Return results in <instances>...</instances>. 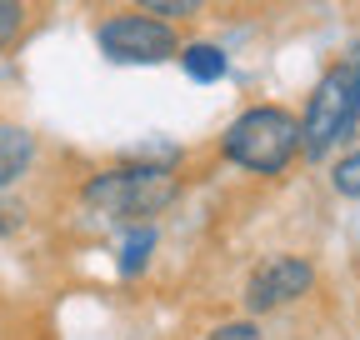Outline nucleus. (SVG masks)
<instances>
[{
    "label": "nucleus",
    "instance_id": "11",
    "mask_svg": "<svg viewBox=\"0 0 360 340\" xmlns=\"http://www.w3.org/2000/svg\"><path fill=\"white\" fill-rule=\"evenodd\" d=\"M330 181H335V190H340V195H360V150H355V155H345V160L335 165V176H330Z\"/></svg>",
    "mask_w": 360,
    "mask_h": 340
},
{
    "label": "nucleus",
    "instance_id": "6",
    "mask_svg": "<svg viewBox=\"0 0 360 340\" xmlns=\"http://www.w3.org/2000/svg\"><path fill=\"white\" fill-rule=\"evenodd\" d=\"M35 160V140L30 131H20V125H0V190L15 185L25 170Z\"/></svg>",
    "mask_w": 360,
    "mask_h": 340
},
{
    "label": "nucleus",
    "instance_id": "10",
    "mask_svg": "<svg viewBox=\"0 0 360 340\" xmlns=\"http://www.w3.org/2000/svg\"><path fill=\"white\" fill-rule=\"evenodd\" d=\"M146 15H160V20H191L205 0H135Z\"/></svg>",
    "mask_w": 360,
    "mask_h": 340
},
{
    "label": "nucleus",
    "instance_id": "9",
    "mask_svg": "<svg viewBox=\"0 0 360 340\" xmlns=\"http://www.w3.org/2000/svg\"><path fill=\"white\" fill-rule=\"evenodd\" d=\"M25 30V0H0V51H11Z\"/></svg>",
    "mask_w": 360,
    "mask_h": 340
},
{
    "label": "nucleus",
    "instance_id": "4",
    "mask_svg": "<svg viewBox=\"0 0 360 340\" xmlns=\"http://www.w3.org/2000/svg\"><path fill=\"white\" fill-rule=\"evenodd\" d=\"M96 40H101V55H110L115 65H160L180 55V40L160 15H110Z\"/></svg>",
    "mask_w": 360,
    "mask_h": 340
},
{
    "label": "nucleus",
    "instance_id": "8",
    "mask_svg": "<svg viewBox=\"0 0 360 340\" xmlns=\"http://www.w3.org/2000/svg\"><path fill=\"white\" fill-rule=\"evenodd\" d=\"M150 250H155V225H130V235L120 240V270L141 275L146 261H150Z\"/></svg>",
    "mask_w": 360,
    "mask_h": 340
},
{
    "label": "nucleus",
    "instance_id": "1",
    "mask_svg": "<svg viewBox=\"0 0 360 340\" xmlns=\"http://www.w3.org/2000/svg\"><path fill=\"white\" fill-rule=\"evenodd\" d=\"M355 125H360V46H350L315 85L300 115V155L326 160V150L355 136Z\"/></svg>",
    "mask_w": 360,
    "mask_h": 340
},
{
    "label": "nucleus",
    "instance_id": "2",
    "mask_svg": "<svg viewBox=\"0 0 360 340\" xmlns=\"http://www.w3.org/2000/svg\"><path fill=\"white\" fill-rule=\"evenodd\" d=\"M220 150L231 165L250 170V176H281L300 155V120L281 105H250L225 125Z\"/></svg>",
    "mask_w": 360,
    "mask_h": 340
},
{
    "label": "nucleus",
    "instance_id": "3",
    "mask_svg": "<svg viewBox=\"0 0 360 340\" xmlns=\"http://www.w3.org/2000/svg\"><path fill=\"white\" fill-rule=\"evenodd\" d=\"M175 195H180V181L165 165H115L85 185V205L120 225H150Z\"/></svg>",
    "mask_w": 360,
    "mask_h": 340
},
{
    "label": "nucleus",
    "instance_id": "5",
    "mask_svg": "<svg viewBox=\"0 0 360 340\" xmlns=\"http://www.w3.org/2000/svg\"><path fill=\"white\" fill-rule=\"evenodd\" d=\"M310 285H315L310 261H300V255H270V261L250 275V285H245V306L255 315H265V310H276V306L300 301Z\"/></svg>",
    "mask_w": 360,
    "mask_h": 340
},
{
    "label": "nucleus",
    "instance_id": "7",
    "mask_svg": "<svg viewBox=\"0 0 360 340\" xmlns=\"http://www.w3.org/2000/svg\"><path fill=\"white\" fill-rule=\"evenodd\" d=\"M180 65H186L191 80H220L225 75V51L195 40V46H180Z\"/></svg>",
    "mask_w": 360,
    "mask_h": 340
},
{
    "label": "nucleus",
    "instance_id": "12",
    "mask_svg": "<svg viewBox=\"0 0 360 340\" xmlns=\"http://www.w3.org/2000/svg\"><path fill=\"white\" fill-rule=\"evenodd\" d=\"M210 340H260V330H255L250 320H240V325H220Z\"/></svg>",
    "mask_w": 360,
    "mask_h": 340
}]
</instances>
